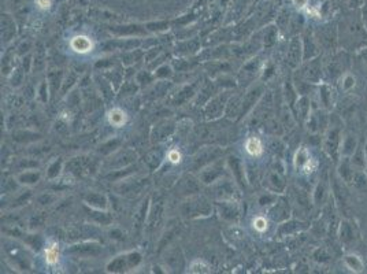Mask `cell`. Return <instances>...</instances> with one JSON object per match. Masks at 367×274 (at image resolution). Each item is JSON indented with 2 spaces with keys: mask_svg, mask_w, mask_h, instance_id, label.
I'll use <instances>...</instances> for the list:
<instances>
[{
  "mask_svg": "<svg viewBox=\"0 0 367 274\" xmlns=\"http://www.w3.org/2000/svg\"><path fill=\"white\" fill-rule=\"evenodd\" d=\"M70 48L78 55H88L94 51L95 43L86 34H77L70 39Z\"/></svg>",
  "mask_w": 367,
  "mask_h": 274,
  "instance_id": "cell-1",
  "label": "cell"
},
{
  "mask_svg": "<svg viewBox=\"0 0 367 274\" xmlns=\"http://www.w3.org/2000/svg\"><path fill=\"white\" fill-rule=\"evenodd\" d=\"M107 121L114 128H124L125 125L128 124L129 116L124 108L114 107L107 112Z\"/></svg>",
  "mask_w": 367,
  "mask_h": 274,
  "instance_id": "cell-2",
  "label": "cell"
},
{
  "mask_svg": "<svg viewBox=\"0 0 367 274\" xmlns=\"http://www.w3.org/2000/svg\"><path fill=\"white\" fill-rule=\"evenodd\" d=\"M244 150H245V152H247L249 156H252V158H259V156H262V154H263L265 148H263V143H262L259 137L251 136L248 137L245 143H244Z\"/></svg>",
  "mask_w": 367,
  "mask_h": 274,
  "instance_id": "cell-3",
  "label": "cell"
},
{
  "mask_svg": "<svg viewBox=\"0 0 367 274\" xmlns=\"http://www.w3.org/2000/svg\"><path fill=\"white\" fill-rule=\"evenodd\" d=\"M60 259V251L59 245L55 241H50L47 245V248L44 251V261L48 266H55L58 265V262Z\"/></svg>",
  "mask_w": 367,
  "mask_h": 274,
  "instance_id": "cell-4",
  "label": "cell"
},
{
  "mask_svg": "<svg viewBox=\"0 0 367 274\" xmlns=\"http://www.w3.org/2000/svg\"><path fill=\"white\" fill-rule=\"evenodd\" d=\"M252 226L255 229L256 232H259V233H263V232L267 231V227H269V221L265 218V217H262V215H258L255 219H254V222H252Z\"/></svg>",
  "mask_w": 367,
  "mask_h": 274,
  "instance_id": "cell-5",
  "label": "cell"
},
{
  "mask_svg": "<svg viewBox=\"0 0 367 274\" xmlns=\"http://www.w3.org/2000/svg\"><path fill=\"white\" fill-rule=\"evenodd\" d=\"M167 161H169L171 165H178V163H181V161H182V155H181V152H179L178 150L173 148V150L167 152Z\"/></svg>",
  "mask_w": 367,
  "mask_h": 274,
  "instance_id": "cell-6",
  "label": "cell"
},
{
  "mask_svg": "<svg viewBox=\"0 0 367 274\" xmlns=\"http://www.w3.org/2000/svg\"><path fill=\"white\" fill-rule=\"evenodd\" d=\"M34 3H36V7L41 11H48L51 9L52 0H34Z\"/></svg>",
  "mask_w": 367,
  "mask_h": 274,
  "instance_id": "cell-7",
  "label": "cell"
},
{
  "mask_svg": "<svg viewBox=\"0 0 367 274\" xmlns=\"http://www.w3.org/2000/svg\"><path fill=\"white\" fill-rule=\"evenodd\" d=\"M293 3H295L296 7H299V9H304V7H307L308 0H293Z\"/></svg>",
  "mask_w": 367,
  "mask_h": 274,
  "instance_id": "cell-8",
  "label": "cell"
}]
</instances>
